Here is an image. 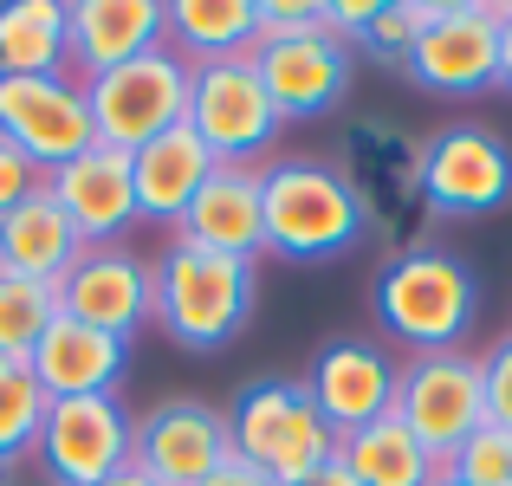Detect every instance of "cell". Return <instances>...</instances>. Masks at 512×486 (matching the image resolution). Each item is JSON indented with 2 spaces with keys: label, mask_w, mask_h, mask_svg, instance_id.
I'll return each mask as SVG.
<instances>
[{
  "label": "cell",
  "mask_w": 512,
  "mask_h": 486,
  "mask_svg": "<svg viewBox=\"0 0 512 486\" xmlns=\"http://www.w3.org/2000/svg\"><path fill=\"white\" fill-rule=\"evenodd\" d=\"M65 65V0H0V78H52Z\"/></svg>",
  "instance_id": "cb8c5ba5"
},
{
  "label": "cell",
  "mask_w": 512,
  "mask_h": 486,
  "mask_svg": "<svg viewBox=\"0 0 512 486\" xmlns=\"http://www.w3.org/2000/svg\"><path fill=\"white\" fill-rule=\"evenodd\" d=\"M52 201L65 208V221L78 227L85 247H117L137 227V182H130V156L111 143H91L85 156L59 162L46 175Z\"/></svg>",
  "instance_id": "e0dca14e"
},
{
  "label": "cell",
  "mask_w": 512,
  "mask_h": 486,
  "mask_svg": "<svg viewBox=\"0 0 512 486\" xmlns=\"http://www.w3.org/2000/svg\"><path fill=\"white\" fill-rule=\"evenodd\" d=\"M260 214H266V253L273 260H338L370 234L363 195L350 188L338 162L318 156H279L260 169Z\"/></svg>",
  "instance_id": "6da1fadb"
},
{
  "label": "cell",
  "mask_w": 512,
  "mask_h": 486,
  "mask_svg": "<svg viewBox=\"0 0 512 486\" xmlns=\"http://www.w3.org/2000/svg\"><path fill=\"white\" fill-rule=\"evenodd\" d=\"M227 441H234V461H247L273 486H299L312 467H325L338 454V428L318 415L305 376H260V383H247L227 402Z\"/></svg>",
  "instance_id": "277c9868"
},
{
  "label": "cell",
  "mask_w": 512,
  "mask_h": 486,
  "mask_svg": "<svg viewBox=\"0 0 512 486\" xmlns=\"http://www.w3.org/2000/svg\"><path fill=\"white\" fill-rule=\"evenodd\" d=\"M480 318V279L448 247H402L376 273V324L396 344L422 350H461L467 324Z\"/></svg>",
  "instance_id": "7a4b0ae2"
},
{
  "label": "cell",
  "mask_w": 512,
  "mask_h": 486,
  "mask_svg": "<svg viewBox=\"0 0 512 486\" xmlns=\"http://www.w3.org/2000/svg\"><path fill=\"white\" fill-rule=\"evenodd\" d=\"M52 415V396L39 389L33 363L26 357H0V461H33L39 448V428Z\"/></svg>",
  "instance_id": "d4e9b609"
},
{
  "label": "cell",
  "mask_w": 512,
  "mask_h": 486,
  "mask_svg": "<svg viewBox=\"0 0 512 486\" xmlns=\"http://www.w3.org/2000/svg\"><path fill=\"white\" fill-rule=\"evenodd\" d=\"M253 65H260L266 91H273L279 117H325L344 104L350 78H357V46L331 39L325 26L318 33H299V39H266L253 46Z\"/></svg>",
  "instance_id": "9a60e30c"
},
{
  "label": "cell",
  "mask_w": 512,
  "mask_h": 486,
  "mask_svg": "<svg viewBox=\"0 0 512 486\" xmlns=\"http://www.w3.org/2000/svg\"><path fill=\"white\" fill-rule=\"evenodd\" d=\"M480 370H487V422H500L512 435V337H500L480 357Z\"/></svg>",
  "instance_id": "4dcf8cb0"
},
{
  "label": "cell",
  "mask_w": 512,
  "mask_h": 486,
  "mask_svg": "<svg viewBox=\"0 0 512 486\" xmlns=\"http://www.w3.org/2000/svg\"><path fill=\"white\" fill-rule=\"evenodd\" d=\"M318 7H325V33L331 39L357 46V39L370 33V20H376V7H383V0H318Z\"/></svg>",
  "instance_id": "1f68e13d"
},
{
  "label": "cell",
  "mask_w": 512,
  "mask_h": 486,
  "mask_svg": "<svg viewBox=\"0 0 512 486\" xmlns=\"http://www.w3.org/2000/svg\"><path fill=\"white\" fill-rule=\"evenodd\" d=\"M33 376H39V389H46L52 402H72V396H117V383H124V370H130V344L124 337H104V331H91V324H78V318H52L46 324V337L33 344Z\"/></svg>",
  "instance_id": "d6986e66"
},
{
  "label": "cell",
  "mask_w": 512,
  "mask_h": 486,
  "mask_svg": "<svg viewBox=\"0 0 512 486\" xmlns=\"http://www.w3.org/2000/svg\"><path fill=\"white\" fill-rule=\"evenodd\" d=\"M441 13V0H383L370 20V33L357 39V52H376L383 65H402L415 52V39L428 33V20Z\"/></svg>",
  "instance_id": "4316f807"
},
{
  "label": "cell",
  "mask_w": 512,
  "mask_h": 486,
  "mask_svg": "<svg viewBox=\"0 0 512 486\" xmlns=\"http://www.w3.org/2000/svg\"><path fill=\"white\" fill-rule=\"evenodd\" d=\"M396 415L441 467L461 454L474 428H487V370L467 350H422L396 376Z\"/></svg>",
  "instance_id": "8992f818"
},
{
  "label": "cell",
  "mask_w": 512,
  "mask_h": 486,
  "mask_svg": "<svg viewBox=\"0 0 512 486\" xmlns=\"http://www.w3.org/2000/svg\"><path fill=\"white\" fill-rule=\"evenodd\" d=\"M39 486H46V480H39Z\"/></svg>",
  "instance_id": "f35d334b"
},
{
  "label": "cell",
  "mask_w": 512,
  "mask_h": 486,
  "mask_svg": "<svg viewBox=\"0 0 512 486\" xmlns=\"http://www.w3.org/2000/svg\"><path fill=\"white\" fill-rule=\"evenodd\" d=\"M156 46H169V0H65V65L78 85Z\"/></svg>",
  "instance_id": "5bb4252c"
},
{
  "label": "cell",
  "mask_w": 512,
  "mask_h": 486,
  "mask_svg": "<svg viewBox=\"0 0 512 486\" xmlns=\"http://www.w3.org/2000/svg\"><path fill=\"white\" fill-rule=\"evenodd\" d=\"M448 474L467 480V486H512V435L500 422L474 428V435L461 441V454L448 461Z\"/></svg>",
  "instance_id": "83f0119b"
},
{
  "label": "cell",
  "mask_w": 512,
  "mask_h": 486,
  "mask_svg": "<svg viewBox=\"0 0 512 486\" xmlns=\"http://www.w3.org/2000/svg\"><path fill=\"white\" fill-rule=\"evenodd\" d=\"M0 143H13L20 156H33L39 169H59V162L85 156L91 143V104L85 85L72 72L52 78H0Z\"/></svg>",
  "instance_id": "7c38bea8"
},
{
  "label": "cell",
  "mask_w": 512,
  "mask_h": 486,
  "mask_svg": "<svg viewBox=\"0 0 512 486\" xmlns=\"http://www.w3.org/2000/svg\"><path fill=\"white\" fill-rule=\"evenodd\" d=\"M0 486H20V467L13 461H0Z\"/></svg>",
  "instance_id": "8d00e7d4"
},
{
  "label": "cell",
  "mask_w": 512,
  "mask_h": 486,
  "mask_svg": "<svg viewBox=\"0 0 512 486\" xmlns=\"http://www.w3.org/2000/svg\"><path fill=\"white\" fill-rule=\"evenodd\" d=\"M338 461L357 474V486H435V474H441V461L396 415H376L370 428L338 435Z\"/></svg>",
  "instance_id": "7402d4cb"
},
{
  "label": "cell",
  "mask_w": 512,
  "mask_h": 486,
  "mask_svg": "<svg viewBox=\"0 0 512 486\" xmlns=\"http://www.w3.org/2000/svg\"><path fill=\"white\" fill-rule=\"evenodd\" d=\"M500 85L512 91V7H506V20H500Z\"/></svg>",
  "instance_id": "e575fe53"
},
{
  "label": "cell",
  "mask_w": 512,
  "mask_h": 486,
  "mask_svg": "<svg viewBox=\"0 0 512 486\" xmlns=\"http://www.w3.org/2000/svg\"><path fill=\"white\" fill-rule=\"evenodd\" d=\"M175 240L208 253H234V260H260L266 253V214H260V169L253 162H214V175L195 188Z\"/></svg>",
  "instance_id": "ac0fdd59"
},
{
  "label": "cell",
  "mask_w": 512,
  "mask_h": 486,
  "mask_svg": "<svg viewBox=\"0 0 512 486\" xmlns=\"http://www.w3.org/2000/svg\"><path fill=\"white\" fill-rule=\"evenodd\" d=\"M325 26V7L318 0H260V46L266 39H299Z\"/></svg>",
  "instance_id": "f1b7e54d"
},
{
  "label": "cell",
  "mask_w": 512,
  "mask_h": 486,
  "mask_svg": "<svg viewBox=\"0 0 512 486\" xmlns=\"http://www.w3.org/2000/svg\"><path fill=\"white\" fill-rule=\"evenodd\" d=\"M52 318H59V286L0 273V357H33Z\"/></svg>",
  "instance_id": "484cf974"
},
{
  "label": "cell",
  "mask_w": 512,
  "mask_h": 486,
  "mask_svg": "<svg viewBox=\"0 0 512 486\" xmlns=\"http://www.w3.org/2000/svg\"><path fill=\"white\" fill-rule=\"evenodd\" d=\"M227 454H234V441H227V409H214V402L175 396V402H156L150 415H137L130 467L156 486H201Z\"/></svg>",
  "instance_id": "4fadbf2b"
},
{
  "label": "cell",
  "mask_w": 512,
  "mask_h": 486,
  "mask_svg": "<svg viewBox=\"0 0 512 486\" xmlns=\"http://www.w3.org/2000/svg\"><path fill=\"white\" fill-rule=\"evenodd\" d=\"M299 486H357V474H350L338 454H331V461H325V467H312V474H305Z\"/></svg>",
  "instance_id": "836d02e7"
},
{
  "label": "cell",
  "mask_w": 512,
  "mask_h": 486,
  "mask_svg": "<svg viewBox=\"0 0 512 486\" xmlns=\"http://www.w3.org/2000/svg\"><path fill=\"white\" fill-rule=\"evenodd\" d=\"M188 85H195V65L175 46H156L143 59L117 65L104 78H85V104H91V137L111 143V150H143L150 137L188 124Z\"/></svg>",
  "instance_id": "5b68a950"
},
{
  "label": "cell",
  "mask_w": 512,
  "mask_h": 486,
  "mask_svg": "<svg viewBox=\"0 0 512 486\" xmlns=\"http://www.w3.org/2000/svg\"><path fill=\"white\" fill-rule=\"evenodd\" d=\"M188 130L214 150V162H253L279 143L286 117H279L273 91H266L253 52H234V59H208L195 65V85H188Z\"/></svg>",
  "instance_id": "52a82bcc"
},
{
  "label": "cell",
  "mask_w": 512,
  "mask_h": 486,
  "mask_svg": "<svg viewBox=\"0 0 512 486\" xmlns=\"http://www.w3.org/2000/svg\"><path fill=\"white\" fill-rule=\"evenodd\" d=\"M428 214H493L512 201V143L487 124H448L422 143Z\"/></svg>",
  "instance_id": "30bf717a"
},
{
  "label": "cell",
  "mask_w": 512,
  "mask_h": 486,
  "mask_svg": "<svg viewBox=\"0 0 512 486\" xmlns=\"http://www.w3.org/2000/svg\"><path fill=\"white\" fill-rule=\"evenodd\" d=\"M201 486H273V480H266V474H253L247 461H234V454H227V461L214 467V474L201 480Z\"/></svg>",
  "instance_id": "d6a6232c"
},
{
  "label": "cell",
  "mask_w": 512,
  "mask_h": 486,
  "mask_svg": "<svg viewBox=\"0 0 512 486\" xmlns=\"http://www.w3.org/2000/svg\"><path fill=\"white\" fill-rule=\"evenodd\" d=\"M78 253H85V240L65 221V208L52 201V188H39V195H26L13 214H0V273L59 286Z\"/></svg>",
  "instance_id": "44dd1931"
},
{
  "label": "cell",
  "mask_w": 512,
  "mask_h": 486,
  "mask_svg": "<svg viewBox=\"0 0 512 486\" xmlns=\"http://www.w3.org/2000/svg\"><path fill=\"white\" fill-rule=\"evenodd\" d=\"M59 312L130 344L143 324H156V260H143L124 240L117 247H85L72 260V273L59 279Z\"/></svg>",
  "instance_id": "8fae6325"
},
{
  "label": "cell",
  "mask_w": 512,
  "mask_h": 486,
  "mask_svg": "<svg viewBox=\"0 0 512 486\" xmlns=\"http://www.w3.org/2000/svg\"><path fill=\"white\" fill-rule=\"evenodd\" d=\"M169 46L188 65L260 46V0H169Z\"/></svg>",
  "instance_id": "603a6c76"
},
{
  "label": "cell",
  "mask_w": 512,
  "mask_h": 486,
  "mask_svg": "<svg viewBox=\"0 0 512 486\" xmlns=\"http://www.w3.org/2000/svg\"><path fill=\"white\" fill-rule=\"evenodd\" d=\"M435 486H467V480H454V474H448V467H441V474H435Z\"/></svg>",
  "instance_id": "74e56055"
},
{
  "label": "cell",
  "mask_w": 512,
  "mask_h": 486,
  "mask_svg": "<svg viewBox=\"0 0 512 486\" xmlns=\"http://www.w3.org/2000/svg\"><path fill=\"white\" fill-rule=\"evenodd\" d=\"M137 448V415L117 396H72L52 402L46 428H39L33 467L46 486H104L111 474L130 467Z\"/></svg>",
  "instance_id": "9c48e42d"
},
{
  "label": "cell",
  "mask_w": 512,
  "mask_h": 486,
  "mask_svg": "<svg viewBox=\"0 0 512 486\" xmlns=\"http://www.w3.org/2000/svg\"><path fill=\"white\" fill-rule=\"evenodd\" d=\"M253 299H260V266L234 260V253H208L169 240L156 260V324L182 350H221L247 331Z\"/></svg>",
  "instance_id": "3957f363"
},
{
  "label": "cell",
  "mask_w": 512,
  "mask_h": 486,
  "mask_svg": "<svg viewBox=\"0 0 512 486\" xmlns=\"http://www.w3.org/2000/svg\"><path fill=\"white\" fill-rule=\"evenodd\" d=\"M104 486H156V480H143L137 467H124V474H111V480H104Z\"/></svg>",
  "instance_id": "d590c367"
},
{
  "label": "cell",
  "mask_w": 512,
  "mask_h": 486,
  "mask_svg": "<svg viewBox=\"0 0 512 486\" xmlns=\"http://www.w3.org/2000/svg\"><path fill=\"white\" fill-rule=\"evenodd\" d=\"M214 175V150L195 137L188 124L163 130V137H150L143 150H130V182H137V221H156V227H182L188 201H195V188Z\"/></svg>",
  "instance_id": "ffe728a7"
},
{
  "label": "cell",
  "mask_w": 512,
  "mask_h": 486,
  "mask_svg": "<svg viewBox=\"0 0 512 486\" xmlns=\"http://www.w3.org/2000/svg\"><path fill=\"white\" fill-rule=\"evenodd\" d=\"M396 376H402V363L383 344H370V337H331L312 357V370H305V389H312L318 415L338 435H350V428H370L376 415L396 409Z\"/></svg>",
  "instance_id": "2e32d148"
},
{
  "label": "cell",
  "mask_w": 512,
  "mask_h": 486,
  "mask_svg": "<svg viewBox=\"0 0 512 486\" xmlns=\"http://www.w3.org/2000/svg\"><path fill=\"white\" fill-rule=\"evenodd\" d=\"M46 188V169H39L33 156H20L13 143H0V214H13L26 195H39Z\"/></svg>",
  "instance_id": "f546056e"
},
{
  "label": "cell",
  "mask_w": 512,
  "mask_h": 486,
  "mask_svg": "<svg viewBox=\"0 0 512 486\" xmlns=\"http://www.w3.org/2000/svg\"><path fill=\"white\" fill-rule=\"evenodd\" d=\"M512 0H441L402 72L435 98H480L500 85V20Z\"/></svg>",
  "instance_id": "ba28073f"
}]
</instances>
